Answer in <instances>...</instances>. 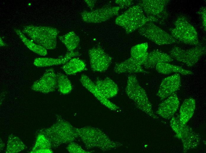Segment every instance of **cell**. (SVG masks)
Returning <instances> with one entry per match:
<instances>
[{
	"label": "cell",
	"mask_w": 206,
	"mask_h": 153,
	"mask_svg": "<svg viewBox=\"0 0 206 153\" xmlns=\"http://www.w3.org/2000/svg\"><path fill=\"white\" fill-rule=\"evenodd\" d=\"M22 142L17 137L11 134L9 136L5 152L16 153L21 152L25 149Z\"/></svg>",
	"instance_id": "4316f807"
},
{
	"label": "cell",
	"mask_w": 206,
	"mask_h": 153,
	"mask_svg": "<svg viewBox=\"0 0 206 153\" xmlns=\"http://www.w3.org/2000/svg\"><path fill=\"white\" fill-rule=\"evenodd\" d=\"M84 2L90 9V10L92 9L94 7L96 2V0H85Z\"/></svg>",
	"instance_id": "d6a6232c"
},
{
	"label": "cell",
	"mask_w": 206,
	"mask_h": 153,
	"mask_svg": "<svg viewBox=\"0 0 206 153\" xmlns=\"http://www.w3.org/2000/svg\"><path fill=\"white\" fill-rule=\"evenodd\" d=\"M22 31L36 43L46 49L52 50L56 48L57 38L59 33L56 28L30 25L23 27Z\"/></svg>",
	"instance_id": "5b68a950"
},
{
	"label": "cell",
	"mask_w": 206,
	"mask_h": 153,
	"mask_svg": "<svg viewBox=\"0 0 206 153\" xmlns=\"http://www.w3.org/2000/svg\"><path fill=\"white\" fill-rule=\"evenodd\" d=\"M170 1L169 0H143L139 1L137 5L147 17L155 18L159 21L167 17L166 7Z\"/></svg>",
	"instance_id": "8fae6325"
},
{
	"label": "cell",
	"mask_w": 206,
	"mask_h": 153,
	"mask_svg": "<svg viewBox=\"0 0 206 153\" xmlns=\"http://www.w3.org/2000/svg\"><path fill=\"white\" fill-rule=\"evenodd\" d=\"M179 105V99L174 93L159 104L156 113L165 119H170L177 111Z\"/></svg>",
	"instance_id": "e0dca14e"
},
{
	"label": "cell",
	"mask_w": 206,
	"mask_h": 153,
	"mask_svg": "<svg viewBox=\"0 0 206 153\" xmlns=\"http://www.w3.org/2000/svg\"><path fill=\"white\" fill-rule=\"evenodd\" d=\"M51 144L43 134L39 133L37 136L34 146L30 153H52L53 152Z\"/></svg>",
	"instance_id": "d4e9b609"
},
{
	"label": "cell",
	"mask_w": 206,
	"mask_h": 153,
	"mask_svg": "<svg viewBox=\"0 0 206 153\" xmlns=\"http://www.w3.org/2000/svg\"><path fill=\"white\" fill-rule=\"evenodd\" d=\"M67 149L71 153H90V151L84 149L80 145L74 142L68 144Z\"/></svg>",
	"instance_id": "f546056e"
},
{
	"label": "cell",
	"mask_w": 206,
	"mask_h": 153,
	"mask_svg": "<svg viewBox=\"0 0 206 153\" xmlns=\"http://www.w3.org/2000/svg\"><path fill=\"white\" fill-rule=\"evenodd\" d=\"M57 87V74L54 69L50 68L33 83L31 88L34 91L48 93L54 91Z\"/></svg>",
	"instance_id": "4fadbf2b"
},
{
	"label": "cell",
	"mask_w": 206,
	"mask_h": 153,
	"mask_svg": "<svg viewBox=\"0 0 206 153\" xmlns=\"http://www.w3.org/2000/svg\"><path fill=\"white\" fill-rule=\"evenodd\" d=\"M146 59H137L130 57L125 60L116 64L114 71L116 73L134 74L147 73L143 69Z\"/></svg>",
	"instance_id": "9a60e30c"
},
{
	"label": "cell",
	"mask_w": 206,
	"mask_h": 153,
	"mask_svg": "<svg viewBox=\"0 0 206 153\" xmlns=\"http://www.w3.org/2000/svg\"><path fill=\"white\" fill-rule=\"evenodd\" d=\"M50 142L52 148L74 142L77 138L75 128L68 121L58 117L56 122L50 127L41 131Z\"/></svg>",
	"instance_id": "7a4b0ae2"
},
{
	"label": "cell",
	"mask_w": 206,
	"mask_h": 153,
	"mask_svg": "<svg viewBox=\"0 0 206 153\" xmlns=\"http://www.w3.org/2000/svg\"><path fill=\"white\" fill-rule=\"evenodd\" d=\"M206 51L205 46L201 44L187 49L175 46L169 51V54L173 59L191 67L206 53Z\"/></svg>",
	"instance_id": "ba28073f"
},
{
	"label": "cell",
	"mask_w": 206,
	"mask_h": 153,
	"mask_svg": "<svg viewBox=\"0 0 206 153\" xmlns=\"http://www.w3.org/2000/svg\"><path fill=\"white\" fill-rule=\"evenodd\" d=\"M148 48L147 42L137 44L131 48L130 56L137 59H146L149 53Z\"/></svg>",
	"instance_id": "f1b7e54d"
},
{
	"label": "cell",
	"mask_w": 206,
	"mask_h": 153,
	"mask_svg": "<svg viewBox=\"0 0 206 153\" xmlns=\"http://www.w3.org/2000/svg\"><path fill=\"white\" fill-rule=\"evenodd\" d=\"M80 81L83 86L103 105L114 112H119L120 110L119 107L110 101L102 94L95 83L87 75L85 74L82 75Z\"/></svg>",
	"instance_id": "5bb4252c"
},
{
	"label": "cell",
	"mask_w": 206,
	"mask_h": 153,
	"mask_svg": "<svg viewBox=\"0 0 206 153\" xmlns=\"http://www.w3.org/2000/svg\"><path fill=\"white\" fill-rule=\"evenodd\" d=\"M62 69L68 75H73L86 69V64L82 60L74 57L64 64Z\"/></svg>",
	"instance_id": "7402d4cb"
},
{
	"label": "cell",
	"mask_w": 206,
	"mask_h": 153,
	"mask_svg": "<svg viewBox=\"0 0 206 153\" xmlns=\"http://www.w3.org/2000/svg\"><path fill=\"white\" fill-rule=\"evenodd\" d=\"M173 60L169 54L158 50H154L148 53L143 67L145 69H151L155 68L159 63H168Z\"/></svg>",
	"instance_id": "d6986e66"
},
{
	"label": "cell",
	"mask_w": 206,
	"mask_h": 153,
	"mask_svg": "<svg viewBox=\"0 0 206 153\" xmlns=\"http://www.w3.org/2000/svg\"><path fill=\"white\" fill-rule=\"evenodd\" d=\"M57 87L59 91L63 94L71 92L73 89L71 83L65 74L61 73L57 74Z\"/></svg>",
	"instance_id": "83f0119b"
},
{
	"label": "cell",
	"mask_w": 206,
	"mask_h": 153,
	"mask_svg": "<svg viewBox=\"0 0 206 153\" xmlns=\"http://www.w3.org/2000/svg\"><path fill=\"white\" fill-rule=\"evenodd\" d=\"M77 138L87 149L98 148L105 152L115 149L122 145L115 141L100 129L91 126L75 128Z\"/></svg>",
	"instance_id": "6da1fadb"
},
{
	"label": "cell",
	"mask_w": 206,
	"mask_h": 153,
	"mask_svg": "<svg viewBox=\"0 0 206 153\" xmlns=\"http://www.w3.org/2000/svg\"><path fill=\"white\" fill-rule=\"evenodd\" d=\"M132 1L129 0H117L115 1V2L119 6L123 8L125 7L131 6L133 4Z\"/></svg>",
	"instance_id": "1f68e13d"
},
{
	"label": "cell",
	"mask_w": 206,
	"mask_h": 153,
	"mask_svg": "<svg viewBox=\"0 0 206 153\" xmlns=\"http://www.w3.org/2000/svg\"><path fill=\"white\" fill-rule=\"evenodd\" d=\"M95 84L102 94L108 99L113 98L118 93V87L112 79L106 78L103 79H98Z\"/></svg>",
	"instance_id": "ffe728a7"
},
{
	"label": "cell",
	"mask_w": 206,
	"mask_h": 153,
	"mask_svg": "<svg viewBox=\"0 0 206 153\" xmlns=\"http://www.w3.org/2000/svg\"><path fill=\"white\" fill-rule=\"evenodd\" d=\"M125 92L138 109L153 119L158 118L153 112L145 91L140 85L135 75L131 74L128 76Z\"/></svg>",
	"instance_id": "277c9868"
},
{
	"label": "cell",
	"mask_w": 206,
	"mask_h": 153,
	"mask_svg": "<svg viewBox=\"0 0 206 153\" xmlns=\"http://www.w3.org/2000/svg\"><path fill=\"white\" fill-rule=\"evenodd\" d=\"M181 86L180 74L176 73L164 79L160 84L157 95L163 100L177 91Z\"/></svg>",
	"instance_id": "2e32d148"
},
{
	"label": "cell",
	"mask_w": 206,
	"mask_h": 153,
	"mask_svg": "<svg viewBox=\"0 0 206 153\" xmlns=\"http://www.w3.org/2000/svg\"><path fill=\"white\" fill-rule=\"evenodd\" d=\"M138 33L158 45L171 44L178 41L153 22H149L138 29Z\"/></svg>",
	"instance_id": "9c48e42d"
},
{
	"label": "cell",
	"mask_w": 206,
	"mask_h": 153,
	"mask_svg": "<svg viewBox=\"0 0 206 153\" xmlns=\"http://www.w3.org/2000/svg\"><path fill=\"white\" fill-rule=\"evenodd\" d=\"M59 38L65 45L68 51H74L80 42L79 37L73 31H70L64 35L59 36Z\"/></svg>",
	"instance_id": "484cf974"
},
{
	"label": "cell",
	"mask_w": 206,
	"mask_h": 153,
	"mask_svg": "<svg viewBox=\"0 0 206 153\" xmlns=\"http://www.w3.org/2000/svg\"><path fill=\"white\" fill-rule=\"evenodd\" d=\"M198 14L200 15L202 20L203 27L205 31L206 29V9L205 6L200 8L197 12Z\"/></svg>",
	"instance_id": "4dcf8cb0"
},
{
	"label": "cell",
	"mask_w": 206,
	"mask_h": 153,
	"mask_svg": "<svg viewBox=\"0 0 206 153\" xmlns=\"http://www.w3.org/2000/svg\"><path fill=\"white\" fill-rule=\"evenodd\" d=\"M170 121V125L176 134V137L181 140L183 151L197 147L199 145L201 138L199 134L190 127L181 124L179 120L173 117Z\"/></svg>",
	"instance_id": "52a82bcc"
},
{
	"label": "cell",
	"mask_w": 206,
	"mask_h": 153,
	"mask_svg": "<svg viewBox=\"0 0 206 153\" xmlns=\"http://www.w3.org/2000/svg\"><path fill=\"white\" fill-rule=\"evenodd\" d=\"M5 44L4 43V41H3V40L2 39H1V38L0 37V46H3L5 45Z\"/></svg>",
	"instance_id": "836d02e7"
},
{
	"label": "cell",
	"mask_w": 206,
	"mask_h": 153,
	"mask_svg": "<svg viewBox=\"0 0 206 153\" xmlns=\"http://www.w3.org/2000/svg\"><path fill=\"white\" fill-rule=\"evenodd\" d=\"M174 25V27L170 29L169 30L176 40L188 45L197 46L200 44L196 29L185 17L178 16Z\"/></svg>",
	"instance_id": "8992f818"
},
{
	"label": "cell",
	"mask_w": 206,
	"mask_h": 153,
	"mask_svg": "<svg viewBox=\"0 0 206 153\" xmlns=\"http://www.w3.org/2000/svg\"><path fill=\"white\" fill-rule=\"evenodd\" d=\"M123 8L119 6H108L90 11L85 10L81 13V16L82 20L86 23H100L118 15L120 10Z\"/></svg>",
	"instance_id": "30bf717a"
},
{
	"label": "cell",
	"mask_w": 206,
	"mask_h": 153,
	"mask_svg": "<svg viewBox=\"0 0 206 153\" xmlns=\"http://www.w3.org/2000/svg\"><path fill=\"white\" fill-rule=\"evenodd\" d=\"M88 54L90 67L94 71L104 72L112 62V57L100 47L91 48L89 50Z\"/></svg>",
	"instance_id": "7c38bea8"
},
{
	"label": "cell",
	"mask_w": 206,
	"mask_h": 153,
	"mask_svg": "<svg viewBox=\"0 0 206 153\" xmlns=\"http://www.w3.org/2000/svg\"><path fill=\"white\" fill-rule=\"evenodd\" d=\"M155 68L157 72L163 74H167L174 73L187 75L193 74L192 71L186 70L181 66L166 62L159 63L156 65Z\"/></svg>",
	"instance_id": "603a6c76"
},
{
	"label": "cell",
	"mask_w": 206,
	"mask_h": 153,
	"mask_svg": "<svg viewBox=\"0 0 206 153\" xmlns=\"http://www.w3.org/2000/svg\"><path fill=\"white\" fill-rule=\"evenodd\" d=\"M15 31L24 44L30 50L41 56H44L47 54L46 49L28 38L22 31L16 29Z\"/></svg>",
	"instance_id": "cb8c5ba5"
},
{
	"label": "cell",
	"mask_w": 206,
	"mask_h": 153,
	"mask_svg": "<svg viewBox=\"0 0 206 153\" xmlns=\"http://www.w3.org/2000/svg\"><path fill=\"white\" fill-rule=\"evenodd\" d=\"M79 55L78 51H68L63 57L60 58L40 57L36 59L33 62L37 67H43L64 64L72 58Z\"/></svg>",
	"instance_id": "ac0fdd59"
},
{
	"label": "cell",
	"mask_w": 206,
	"mask_h": 153,
	"mask_svg": "<svg viewBox=\"0 0 206 153\" xmlns=\"http://www.w3.org/2000/svg\"><path fill=\"white\" fill-rule=\"evenodd\" d=\"M196 107L195 100L192 98L185 99L181 106L179 120L183 124H186L193 115Z\"/></svg>",
	"instance_id": "44dd1931"
},
{
	"label": "cell",
	"mask_w": 206,
	"mask_h": 153,
	"mask_svg": "<svg viewBox=\"0 0 206 153\" xmlns=\"http://www.w3.org/2000/svg\"><path fill=\"white\" fill-rule=\"evenodd\" d=\"M157 21V19L146 16L141 7L137 4L130 7L117 16L115 23L122 27L128 34L148 22Z\"/></svg>",
	"instance_id": "3957f363"
}]
</instances>
